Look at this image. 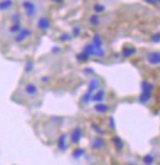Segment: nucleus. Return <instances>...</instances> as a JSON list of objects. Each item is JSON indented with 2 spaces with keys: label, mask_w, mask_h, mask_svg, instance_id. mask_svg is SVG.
Here are the masks:
<instances>
[{
  "label": "nucleus",
  "mask_w": 160,
  "mask_h": 165,
  "mask_svg": "<svg viewBox=\"0 0 160 165\" xmlns=\"http://www.w3.org/2000/svg\"><path fill=\"white\" fill-rule=\"evenodd\" d=\"M83 53H84L85 56H87V57H97V58H102V57H105V54H106L102 47H96L92 42L85 46Z\"/></svg>",
  "instance_id": "f257e3e1"
},
{
  "label": "nucleus",
  "mask_w": 160,
  "mask_h": 165,
  "mask_svg": "<svg viewBox=\"0 0 160 165\" xmlns=\"http://www.w3.org/2000/svg\"><path fill=\"white\" fill-rule=\"evenodd\" d=\"M21 6L25 10V15L27 16V17H30V19H33L35 16L37 15V5H36L35 1L25 0V1H22Z\"/></svg>",
  "instance_id": "f03ea898"
},
{
  "label": "nucleus",
  "mask_w": 160,
  "mask_h": 165,
  "mask_svg": "<svg viewBox=\"0 0 160 165\" xmlns=\"http://www.w3.org/2000/svg\"><path fill=\"white\" fill-rule=\"evenodd\" d=\"M146 63L152 67H160V51H150L146 53Z\"/></svg>",
  "instance_id": "7ed1b4c3"
},
{
  "label": "nucleus",
  "mask_w": 160,
  "mask_h": 165,
  "mask_svg": "<svg viewBox=\"0 0 160 165\" xmlns=\"http://www.w3.org/2000/svg\"><path fill=\"white\" fill-rule=\"evenodd\" d=\"M31 35H32L31 30H29V29H21V30L15 35V38H14L15 43H21V42H24L26 38H29Z\"/></svg>",
  "instance_id": "20e7f679"
},
{
  "label": "nucleus",
  "mask_w": 160,
  "mask_h": 165,
  "mask_svg": "<svg viewBox=\"0 0 160 165\" xmlns=\"http://www.w3.org/2000/svg\"><path fill=\"white\" fill-rule=\"evenodd\" d=\"M25 94L29 95L30 97H36V96L38 95V88H37V85L33 84V83L26 84V86H25Z\"/></svg>",
  "instance_id": "39448f33"
},
{
  "label": "nucleus",
  "mask_w": 160,
  "mask_h": 165,
  "mask_svg": "<svg viewBox=\"0 0 160 165\" xmlns=\"http://www.w3.org/2000/svg\"><path fill=\"white\" fill-rule=\"evenodd\" d=\"M51 20L49 19H47V17H44V16H42V17H40L38 19V22H37V27H38V30L41 31H47L49 27H51Z\"/></svg>",
  "instance_id": "423d86ee"
},
{
  "label": "nucleus",
  "mask_w": 160,
  "mask_h": 165,
  "mask_svg": "<svg viewBox=\"0 0 160 165\" xmlns=\"http://www.w3.org/2000/svg\"><path fill=\"white\" fill-rule=\"evenodd\" d=\"M81 135H83V131H81V128H80V127L75 128L73 132H72V137H70L72 143L78 144V143L80 142V139H81Z\"/></svg>",
  "instance_id": "0eeeda50"
},
{
  "label": "nucleus",
  "mask_w": 160,
  "mask_h": 165,
  "mask_svg": "<svg viewBox=\"0 0 160 165\" xmlns=\"http://www.w3.org/2000/svg\"><path fill=\"white\" fill-rule=\"evenodd\" d=\"M105 95H106L105 90L95 91V92H94V95L91 96V100H90V101H92V102H103Z\"/></svg>",
  "instance_id": "6e6552de"
},
{
  "label": "nucleus",
  "mask_w": 160,
  "mask_h": 165,
  "mask_svg": "<svg viewBox=\"0 0 160 165\" xmlns=\"http://www.w3.org/2000/svg\"><path fill=\"white\" fill-rule=\"evenodd\" d=\"M94 108H95V111L99 112V113H106V112L110 110V106L106 105V104H102V102H99Z\"/></svg>",
  "instance_id": "1a4fd4ad"
},
{
  "label": "nucleus",
  "mask_w": 160,
  "mask_h": 165,
  "mask_svg": "<svg viewBox=\"0 0 160 165\" xmlns=\"http://www.w3.org/2000/svg\"><path fill=\"white\" fill-rule=\"evenodd\" d=\"M103 146H105V142H103V139H100V138H96L91 142L92 149H101V148H103Z\"/></svg>",
  "instance_id": "9d476101"
},
{
  "label": "nucleus",
  "mask_w": 160,
  "mask_h": 165,
  "mask_svg": "<svg viewBox=\"0 0 160 165\" xmlns=\"http://www.w3.org/2000/svg\"><path fill=\"white\" fill-rule=\"evenodd\" d=\"M13 5H14V1H13V0H3V1H0V10H1V11L9 10Z\"/></svg>",
  "instance_id": "9b49d317"
},
{
  "label": "nucleus",
  "mask_w": 160,
  "mask_h": 165,
  "mask_svg": "<svg viewBox=\"0 0 160 165\" xmlns=\"http://www.w3.org/2000/svg\"><path fill=\"white\" fill-rule=\"evenodd\" d=\"M65 139H67V135H60V138H59V142H58V147L60 150H65L67 149V142H65Z\"/></svg>",
  "instance_id": "f8f14e48"
},
{
  "label": "nucleus",
  "mask_w": 160,
  "mask_h": 165,
  "mask_svg": "<svg viewBox=\"0 0 160 165\" xmlns=\"http://www.w3.org/2000/svg\"><path fill=\"white\" fill-rule=\"evenodd\" d=\"M21 29H22V27H21V24H20V22H14V25H13V26H10L9 32H10V33H13V35H16V33L21 30Z\"/></svg>",
  "instance_id": "ddd939ff"
},
{
  "label": "nucleus",
  "mask_w": 160,
  "mask_h": 165,
  "mask_svg": "<svg viewBox=\"0 0 160 165\" xmlns=\"http://www.w3.org/2000/svg\"><path fill=\"white\" fill-rule=\"evenodd\" d=\"M112 142H113V144L116 146V148L118 150H122V149H123V147H124V143L122 142V139H119L118 137H115V138L112 139Z\"/></svg>",
  "instance_id": "4468645a"
},
{
  "label": "nucleus",
  "mask_w": 160,
  "mask_h": 165,
  "mask_svg": "<svg viewBox=\"0 0 160 165\" xmlns=\"http://www.w3.org/2000/svg\"><path fill=\"white\" fill-rule=\"evenodd\" d=\"M92 43L96 46V47H102V38L100 35H95L94 38H92Z\"/></svg>",
  "instance_id": "2eb2a0df"
},
{
  "label": "nucleus",
  "mask_w": 160,
  "mask_h": 165,
  "mask_svg": "<svg viewBox=\"0 0 160 165\" xmlns=\"http://www.w3.org/2000/svg\"><path fill=\"white\" fill-rule=\"evenodd\" d=\"M99 22H100V19H99L97 15H94L90 17V24L91 25H99Z\"/></svg>",
  "instance_id": "dca6fc26"
},
{
  "label": "nucleus",
  "mask_w": 160,
  "mask_h": 165,
  "mask_svg": "<svg viewBox=\"0 0 160 165\" xmlns=\"http://www.w3.org/2000/svg\"><path fill=\"white\" fill-rule=\"evenodd\" d=\"M84 153H85V151H84V149H76L73 153V157H74V158H76V159H79V158H80V157H81Z\"/></svg>",
  "instance_id": "f3484780"
},
{
  "label": "nucleus",
  "mask_w": 160,
  "mask_h": 165,
  "mask_svg": "<svg viewBox=\"0 0 160 165\" xmlns=\"http://www.w3.org/2000/svg\"><path fill=\"white\" fill-rule=\"evenodd\" d=\"M103 10H105V8H103L102 5H95V6H94V11H95L96 14H101Z\"/></svg>",
  "instance_id": "a211bd4d"
},
{
  "label": "nucleus",
  "mask_w": 160,
  "mask_h": 165,
  "mask_svg": "<svg viewBox=\"0 0 160 165\" xmlns=\"http://www.w3.org/2000/svg\"><path fill=\"white\" fill-rule=\"evenodd\" d=\"M11 19H13V22H21V15L19 13H14Z\"/></svg>",
  "instance_id": "6ab92c4d"
},
{
  "label": "nucleus",
  "mask_w": 160,
  "mask_h": 165,
  "mask_svg": "<svg viewBox=\"0 0 160 165\" xmlns=\"http://www.w3.org/2000/svg\"><path fill=\"white\" fill-rule=\"evenodd\" d=\"M135 49H123V56L124 57H130L131 54H134Z\"/></svg>",
  "instance_id": "aec40b11"
},
{
  "label": "nucleus",
  "mask_w": 160,
  "mask_h": 165,
  "mask_svg": "<svg viewBox=\"0 0 160 165\" xmlns=\"http://www.w3.org/2000/svg\"><path fill=\"white\" fill-rule=\"evenodd\" d=\"M32 68H33V64H32L31 62H27V64H26V72H27V73H30Z\"/></svg>",
  "instance_id": "412c9836"
},
{
  "label": "nucleus",
  "mask_w": 160,
  "mask_h": 165,
  "mask_svg": "<svg viewBox=\"0 0 160 165\" xmlns=\"http://www.w3.org/2000/svg\"><path fill=\"white\" fill-rule=\"evenodd\" d=\"M52 1H53V3H60L62 0H52Z\"/></svg>",
  "instance_id": "4be33fe9"
}]
</instances>
